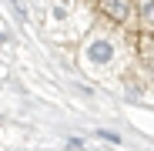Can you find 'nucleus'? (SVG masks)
<instances>
[{
	"label": "nucleus",
	"mask_w": 154,
	"mask_h": 151,
	"mask_svg": "<svg viewBox=\"0 0 154 151\" xmlns=\"http://www.w3.org/2000/svg\"><path fill=\"white\" fill-rule=\"evenodd\" d=\"M84 61H87V67H94V71L107 67V64L114 61V44H111L107 37H94V40L87 44V50H84Z\"/></svg>",
	"instance_id": "1"
},
{
	"label": "nucleus",
	"mask_w": 154,
	"mask_h": 151,
	"mask_svg": "<svg viewBox=\"0 0 154 151\" xmlns=\"http://www.w3.org/2000/svg\"><path fill=\"white\" fill-rule=\"evenodd\" d=\"M100 7L111 20H127L131 17V0H100Z\"/></svg>",
	"instance_id": "2"
},
{
	"label": "nucleus",
	"mask_w": 154,
	"mask_h": 151,
	"mask_svg": "<svg viewBox=\"0 0 154 151\" xmlns=\"http://www.w3.org/2000/svg\"><path fill=\"white\" fill-rule=\"evenodd\" d=\"M54 20H67V4H64V0L54 7Z\"/></svg>",
	"instance_id": "3"
}]
</instances>
